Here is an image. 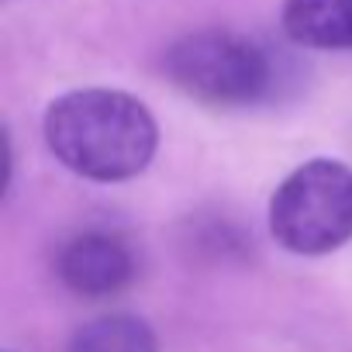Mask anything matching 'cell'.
<instances>
[{
  "label": "cell",
  "mask_w": 352,
  "mask_h": 352,
  "mask_svg": "<svg viewBox=\"0 0 352 352\" xmlns=\"http://www.w3.org/2000/svg\"><path fill=\"white\" fill-rule=\"evenodd\" d=\"M45 142L52 155L76 176L118 184L138 176L159 145L148 107L121 90H73L49 104Z\"/></svg>",
  "instance_id": "obj_1"
},
{
  "label": "cell",
  "mask_w": 352,
  "mask_h": 352,
  "mask_svg": "<svg viewBox=\"0 0 352 352\" xmlns=\"http://www.w3.org/2000/svg\"><path fill=\"white\" fill-rule=\"evenodd\" d=\"M273 239L297 256H324L352 239V169L338 159L297 166L270 201Z\"/></svg>",
  "instance_id": "obj_2"
},
{
  "label": "cell",
  "mask_w": 352,
  "mask_h": 352,
  "mask_svg": "<svg viewBox=\"0 0 352 352\" xmlns=\"http://www.w3.org/2000/svg\"><path fill=\"white\" fill-rule=\"evenodd\" d=\"M166 73L184 94L208 104H252L270 87L259 45L235 32H194L166 52Z\"/></svg>",
  "instance_id": "obj_3"
},
{
  "label": "cell",
  "mask_w": 352,
  "mask_h": 352,
  "mask_svg": "<svg viewBox=\"0 0 352 352\" xmlns=\"http://www.w3.org/2000/svg\"><path fill=\"white\" fill-rule=\"evenodd\" d=\"M131 273H135L131 252L104 232H87L73 239L59 256V276L80 297L118 294L131 280Z\"/></svg>",
  "instance_id": "obj_4"
},
{
  "label": "cell",
  "mask_w": 352,
  "mask_h": 352,
  "mask_svg": "<svg viewBox=\"0 0 352 352\" xmlns=\"http://www.w3.org/2000/svg\"><path fill=\"white\" fill-rule=\"evenodd\" d=\"M280 21L304 49H352V0H287Z\"/></svg>",
  "instance_id": "obj_5"
},
{
  "label": "cell",
  "mask_w": 352,
  "mask_h": 352,
  "mask_svg": "<svg viewBox=\"0 0 352 352\" xmlns=\"http://www.w3.org/2000/svg\"><path fill=\"white\" fill-rule=\"evenodd\" d=\"M69 352H155V335L131 314H107L87 321L73 335Z\"/></svg>",
  "instance_id": "obj_6"
}]
</instances>
